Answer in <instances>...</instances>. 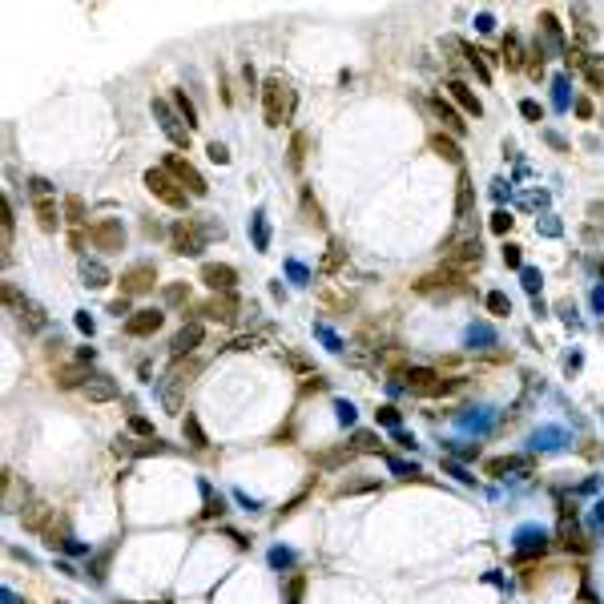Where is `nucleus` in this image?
<instances>
[{"mask_svg":"<svg viewBox=\"0 0 604 604\" xmlns=\"http://www.w3.org/2000/svg\"><path fill=\"white\" fill-rule=\"evenodd\" d=\"M262 113H266V125H270V129L286 125L290 113H294V89L282 81L279 73L262 81Z\"/></svg>","mask_w":604,"mask_h":604,"instance_id":"nucleus-1","label":"nucleus"},{"mask_svg":"<svg viewBox=\"0 0 604 604\" xmlns=\"http://www.w3.org/2000/svg\"><path fill=\"white\" fill-rule=\"evenodd\" d=\"M403 387L419 399H440V395H451V391H460L464 387V379H443L440 371H431V367H407L403 371Z\"/></svg>","mask_w":604,"mask_h":604,"instance_id":"nucleus-2","label":"nucleus"},{"mask_svg":"<svg viewBox=\"0 0 604 604\" xmlns=\"http://www.w3.org/2000/svg\"><path fill=\"white\" fill-rule=\"evenodd\" d=\"M443 266L447 270H460V274H475L484 266V250H480V238H451L443 246Z\"/></svg>","mask_w":604,"mask_h":604,"instance_id":"nucleus-3","label":"nucleus"},{"mask_svg":"<svg viewBox=\"0 0 604 604\" xmlns=\"http://www.w3.org/2000/svg\"><path fill=\"white\" fill-rule=\"evenodd\" d=\"M209 234H214V226H206L202 218H182V222L169 230L173 254H202V246H206Z\"/></svg>","mask_w":604,"mask_h":604,"instance_id":"nucleus-4","label":"nucleus"},{"mask_svg":"<svg viewBox=\"0 0 604 604\" xmlns=\"http://www.w3.org/2000/svg\"><path fill=\"white\" fill-rule=\"evenodd\" d=\"M145 189H149L158 202H165L169 209H186L189 206V194L178 186V178H173L165 165H162V169H149V173H145Z\"/></svg>","mask_w":604,"mask_h":604,"instance_id":"nucleus-5","label":"nucleus"},{"mask_svg":"<svg viewBox=\"0 0 604 604\" xmlns=\"http://www.w3.org/2000/svg\"><path fill=\"white\" fill-rule=\"evenodd\" d=\"M21 520H24V528H28V532L45 536L53 548H57V544H65V540H61V532H57V524H53V508H48V504H41V500H28V504H21Z\"/></svg>","mask_w":604,"mask_h":604,"instance_id":"nucleus-6","label":"nucleus"},{"mask_svg":"<svg viewBox=\"0 0 604 604\" xmlns=\"http://www.w3.org/2000/svg\"><path fill=\"white\" fill-rule=\"evenodd\" d=\"M415 290H419V294H464V290H467V274L440 266L435 274H423V279L415 282Z\"/></svg>","mask_w":604,"mask_h":604,"instance_id":"nucleus-7","label":"nucleus"},{"mask_svg":"<svg viewBox=\"0 0 604 604\" xmlns=\"http://www.w3.org/2000/svg\"><path fill=\"white\" fill-rule=\"evenodd\" d=\"M202 314H206L209 323H222V326H234L238 323V314H242V299L226 290V294H214V299L202 302Z\"/></svg>","mask_w":604,"mask_h":604,"instance_id":"nucleus-8","label":"nucleus"},{"mask_svg":"<svg viewBox=\"0 0 604 604\" xmlns=\"http://www.w3.org/2000/svg\"><path fill=\"white\" fill-rule=\"evenodd\" d=\"M153 282H158V270H153V262H138V266H129L117 286H121V299H133V294H145V290H153Z\"/></svg>","mask_w":604,"mask_h":604,"instance_id":"nucleus-9","label":"nucleus"},{"mask_svg":"<svg viewBox=\"0 0 604 604\" xmlns=\"http://www.w3.org/2000/svg\"><path fill=\"white\" fill-rule=\"evenodd\" d=\"M165 169L178 178V186L186 189L189 198H206V189H209L206 178H202V173H198V169L186 162V158H178V153H173V158H165Z\"/></svg>","mask_w":604,"mask_h":604,"instance_id":"nucleus-10","label":"nucleus"},{"mask_svg":"<svg viewBox=\"0 0 604 604\" xmlns=\"http://www.w3.org/2000/svg\"><path fill=\"white\" fill-rule=\"evenodd\" d=\"M89 242H93L97 250H121L125 246V230H121L117 218H97L93 226H89Z\"/></svg>","mask_w":604,"mask_h":604,"instance_id":"nucleus-11","label":"nucleus"},{"mask_svg":"<svg viewBox=\"0 0 604 604\" xmlns=\"http://www.w3.org/2000/svg\"><path fill=\"white\" fill-rule=\"evenodd\" d=\"M153 117H158V125L165 129V138L173 141V145H182V149H186V145H189V129L182 125V117L173 113L162 97H153Z\"/></svg>","mask_w":604,"mask_h":604,"instance_id":"nucleus-12","label":"nucleus"},{"mask_svg":"<svg viewBox=\"0 0 604 604\" xmlns=\"http://www.w3.org/2000/svg\"><path fill=\"white\" fill-rule=\"evenodd\" d=\"M65 226H69L73 250H81V246H85V202H81L77 194L65 198Z\"/></svg>","mask_w":604,"mask_h":604,"instance_id":"nucleus-13","label":"nucleus"},{"mask_svg":"<svg viewBox=\"0 0 604 604\" xmlns=\"http://www.w3.org/2000/svg\"><path fill=\"white\" fill-rule=\"evenodd\" d=\"M202 282H206L214 294H226V290L238 286V270L226 266V262H206V266H202Z\"/></svg>","mask_w":604,"mask_h":604,"instance_id":"nucleus-14","label":"nucleus"},{"mask_svg":"<svg viewBox=\"0 0 604 604\" xmlns=\"http://www.w3.org/2000/svg\"><path fill=\"white\" fill-rule=\"evenodd\" d=\"M202 339H206V330H202V323H186L178 334H173V343H169V350H173V359H189L194 350L202 347Z\"/></svg>","mask_w":604,"mask_h":604,"instance_id":"nucleus-15","label":"nucleus"},{"mask_svg":"<svg viewBox=\"0 0 604 604\" xmlns=\"http://www.w3.org/2000/svg\"><path fill=\"white\" fill-rule=\"evenodd\" d=\"M158 330H162V310H133L125 319V334H133V339H149Z\"/></svg>","mask_w":604,"mask_h":604,"instance_id":"nucleus-16","label":"nucleus"},{"mask_svg":"<svg viewBox=\"0 0 604 604\" xmlns=\"http://www.w3.org/2000/svg\"><path fill=\"white\" fill-rule=\"evenodd\" d=\"M471 214H475V186H471V178L460 169V182H455V218L467 222Z\"/></svg>","mask_w":604,"mask_h":604,"instance_id":"nucleus-17","label":"nucleus"},{"mask_svg":"<svg viewBox=\"0 0 604 604\" xmlns=\"http://www.w3.org/2000/svg\"><path fill=\"white\" fill-rule=\"evenodd\" d=\"M81 391H85L89 403H113V399H117V383L109 379V375H89V383H85Z\"/></svg>","mask_w":604,"mask_h":604,"instance_id":"nucleus-18","label":"nucleus"},{"mask_svg":"<svg viewBox=\"0 0 604 604\" xmlns=\"http://www.w3.org/2000/svg\"><path fill=\"white\" fill-rule=\"evenodd\" d=\"M560 544H564L568 552H588V540H584L576 516H564V520H560Z\"/></svg>","mask_w":604,"mask_h":604,"instance_id":"nucleus-19","label":"nucleus"},{"mask_svg":"<svg viewBox=\"0 0 604 604\" xmlns=\"http://www.w3.org/2000/svg\"><path fill=\"white\" fill-rule=\"evenodd\" d=\"M431 113L440 117V121H443V129H451L455 138H460V133H467V125L460 121V113H455V105H447L443 97H431Z\"/></svg>","mask_w":604,"mask_h":604,"instance_id":"nucleus-20","label":"nucleus"},{"mask_svg":"<svg viewBox=\"0 0 604 604\" xmlns=\"http://www.w3.org/2000/svg\"><path fill=\"white\" fill-rule=\"evenodd\" d=\"M447 93L455 97V105H460V109H464L467 117H480V113H484V105H480V97L471 93V89H467L464 81H451V85H447Z\"/></svg>","mask_w":604,"mask_h":604,"instance_id":"nucleus-21","label":"nucleus"},{"mask_svg":"<svg viewBox=\"0 0 604 604\" xmlns=\"http://www.w3.org/2000/svg\"><path fill=\"white\" fill-rule=\"evenodd\" d=\"M32 214H37V226H41L45 234H53L57 226H61V214H57V202H53V198H41V202L32 206Z\"/></svg>","mask_w":604,"mask_h":604,"instance_id":"nucleus-22","label":"nucleus"},{"mask_svg":"<svg viewBox=\"0 0 604 604\" xmlns=\"http://www.w3.org/2000/svg\"><path fill=\"white\" fill-rule=\"evenodd\" d=\"M355 455H359V451L343 443V447H330V451H319V455H314V467H343V464H350Z\"/></svg>","mask_w":604,"mask_h":604,"instance_id":"nucleus-23","label":"nucleus"},{"mask_svg":"<svg viewBox=\"0 0 604 604\" xmlns=\"http://www.w3.org/2000/svg\"><path fill=\"white\" fill-rule=\"evenodd\" d=\"M431 153H440L443 162H451V165H460V145H455V138H447V133H431Z\"/></svg>","mask_w":604,"mask_h":604,"instance_id":"nucleus-24","label":"nucleus"},{"mask_svg":"<svg viewBox=\"0 0 604 604\" xmlns=\"http://www.w3.org/2000/svg\"><path fill=\"white\" fill-rule=\"evenodd\" d=\"M85 383H89V375H85V367H81V363H69V367H61V371H57V387H61V391L85 387Z\"/></svg>","mask_w":604,"mask_h":604,"instance_id":"nucleus-25","label":"nucleus"},{"mask_svg":"<svg viewBox=\"0 0 604 604\" xmlns=\"http://www.w3.org/2000/svg\"><path fill=\"white\" fill-rule=\"evenodd\" d=\"M17 310H21V323L28 326V330H45V326H48L45 306H37V302H28V299H24L21 306H17Z\"/></svg>","mask_w":604,"mask_h":604,"instance_id":"nucleus-26","label":"nucleus"},{"mask_svg":"<svg viewBox=\"0 0 604 604\" xmlns=\"http://www.w3.org/2000/svg\"><path fill=\"white\" fill-rule=\"evenodd\" d=\"M343 262H347V246H343V242H330L323 262H319V270H323V274H334V270H343Z\"/></svg>","mask_w":604,"mask_h":604,"instance_id":"nucleus-27","label":"nucleus"},{"mask_svg":"<svg viewBox=\"0 0 604 604\" xmlns=\"http://www.w3.org/2000/svg\"><path fill=\"white\" fill-rule=\"evenodd\" d=\"M81 279H85V286H93V290H101V286H109V270L101 266V262H81Z\"/></svg>","mask_w":604,"mask_h":604,"instance_id":"nucleus-28","label":"nucleus"},{"mask_svg":"<svg viewBox=\"0 0 604 604\" xmlns=\"http://www.w3.org/2000/svg\"><path fill=\"white\" fill-rule=\"evenodd\" d=\"M302 218H306V222H310L314 230H323V226H326V218H323V206L314 202V194H310V189H302Z\"/></svg>","mask_w":604,"mask_h":604,"instance_id":"nucleus-29","label":"nucleus"},{"mask_svg":"<svg viewBox=\"0 0 604 604\" xmlns=\"http://www.w3.org/2000/svg\"><path fill=\"white\" fill-rule=\"evenodd\" d=\"M460 45H464V41H460ZM464 53H467V65L475 69V77H480V81L488 85V81H491V69H488V65H484V53H480V48H475V45H464Z\"/></svg>","mask_w":604,"mask_h":604,"instance_id":"nucleus-30","label":"nucleus"},{"mask_svg":"<svg viewBox=\"0 0 604 604\" xmlns=\"http://www.w3.org/2000/svg\"><path fill=\"white\" fill-rule=\"evenodd\" d=\"M0 230H4V262H8V246H12V202L0 198Z\"/></svg>","mask_w":604,"mask_h":604,"instance_id":"nucleus-31","label":"nucleus"},{"mask_svg":"<svg viewBox=\"0 0 604 604\" xmlns=\"http://www.w3.org/2000/svg\"><path fill=\"white\" fill-rule=\"evenodd\" d=\"M173 105H178V117H186V129H194L198 125V109H194V101L186 97V89L173 93Z\"/></svg>","mask_w":604,"mask_h":604,"instance_id":"nucleus-32","label":"nucleus"},{"mask_svg":"<svg viewBox=\"0 0 604 604\" xmlns=\"http://www.w3.org/2000/svg\"><path fill=\"white\" fill-rule=\"evenodd\" d=\"M306 145H310V138H306V133H294V141H290V169H302V162H306Z\"/></svg>","mask_w":604,"mask_h":604,"instance_id":"nucleus-33","label":"nucleus"},{"mask_svg":"<svg viewBox=\"0 0 604 604\" xmlns=\"http://www.w3.org/2000/svg\"><path fill=\"white\" fill-rule=\"evenodd\" d=\"M584 77H588V85H592V89H604V57H588V69H584Z\"/></svg>","mask_w":604,"mask_h":604,"instance_id":"nucleus-34","label":"nucleus"},{"mask_svg":"<svg viewBox=\"0 0 604 604\" xmlns=\"http://www.w3.org/2000/svg\"><path fill=\"white\" fill-rule=\"evenodd\" d=\"M488 310L496 314V319H508V314H511V302H508V294L491 290V294H488Z\"/></svg>","mask_w":604,"mask_h":604,"instance_id":"nucleus-35","label":"nucleus"},{"mask_svg":"<svg viewBox=\"0 0 604 604\" xmlns=\"http://www.w3.org/2000/svg\"><path fill=\"white\" fill-rule=\"evenodd\" d=\"M165 302H169V306H186V302H189V286H186V282L165 286Z\"/></svg>","mask_w":604,"mask_h":604,"instance_id":"nucleus-36","label":"nucleus"},{"mask_svg":"<svg viewBox=\"0 0 604 604\" xmlns=\"http://www.w3.org/2000/svg\"><path fill=\"white\" fill-rule=\"evenodd\" d=\"M516 467H520V460L500 455V460H488V464H484V471H488V475H504V471H516Z\"/></svg>","mask_w":604,"mask_h":604,"instance_id":"nucleus-37","label":"nucleus"},{"mask_svg":"<svg viewBox=\"0 0 604 604\" xmlns=\"http://www.w3.org/2000/svg\"><path fill=\"white\" fill-rule=\"evenodd\" d=\"M355 451H383L375 431H355Z\"/></svg>","mask_w":604,"mask_h":604,"instance_id":"nucleus-38","label":"nucleus"},{"mask_svg":"<svg viewBox=\"0 0 604 604\" xmlns=\"http://www.w3.org/2000/svg\"><path fill=\"white\" fill-rule=\"evenodd\" d=\"M564 65H568V69H588V53H584V48L581 45H572V48H568V53H564Z\"/></svg>","mask_w":604,"mask_h":604,"instance_id":"nucleus-39","label":"nucleus"},{"mask_svg":"<svg viewBox=\"0 0 604 604\" xmlns=\"http://www.w3.org/2000/svg\"><path fill=\"white\" fill-rule=\"evenodd\" d=\"M504 61H508V69H520V65H524V57H520V41H516V37L504 41Z\"/></svg>","mask_w":604,"mask_h":604,"instance_id":"nucleus-40","label":"nucleus"},{"mask_svg":"<svg viewBox=\"0 0 604 604\" xmlns=\"http://www.w3.org/2000/svg\"><path fill=\"white\" fill-rule=\"evenodd\" d=\"M302 588H306V576H302V572H294V576H290V584H286V604H299L302 601Z\"/></svg>","mask_w":604,"mask_h":604,"instance_id":"nucleus-41","label":"nucleus"},{"mask_svg":"<svg viewBox=\"0 0 604 604\" xmlns=\"http://www.w3.org/2000/svg\"><path fill=\"white\" fill-rule=\"evenodd\" d=\"M28 194H32V202H41V198H53V186H48V178H28Z\"/></svg>","mask_w":604,"mask_h":604,"instance_id":"nucleus-42","label":"nucleus"},{"mask_svg":"<svg viewBox=\"0 0 604 604\" xmlns=\"http://www.w3.org/2000/svg\"><path fill=\"white\" fill-rule=\"evenodd\" d=\"M186 435H189V443H194V447H198V451H202V447H206V431H202V427H198V419H194V415H186Z\"/></svg>","mask_w":604,"mask_h":604,"instance_id":"nucleus-43","label":"nucleus"},{"mask_svg":"<svg viewBox=\"0 0 604 604\" xmlns=\"http://www.w3.org/2000/svg\"><path fill=\"white\" fill-rule=\"evenodd\" d=\"M511 230V214L508 209H496L491 214V234H508Z\"/></svg>","mask_w":604,"mask_h":604,"instance_id":"nucleus-44","label":"nucleus"},{"mask_svg":"<svg viewBox=\"0 0 604 604\" xmlns=\"http://www.w3.org/2000/svg\"><path fill=\"white\" fill-rule=\"evenodd\" d=\"M258 343H262V334H242V339H234L230 350H254Z\"/></svg>","mask_w":604,"mask_h":604,"instance_id":"nucleus-45","label":"nucleus"},{"mask_svg":"<svg viewBox=\"0 0 604 604\" xmlns=\"http://www.w3.org/2000/svg\"><path fill=\"white\" fill-rule=\"evenodd\" d=\"M540 24H544V32H548L552 41H560V24H556V17H552V12H540Z\"/></svg>","mask_w":604,"mask_h":604,"instance_id":"nucleus-46","label":"nucleus"},{"mask_svg":"<svg viewBox=\"0 0 604 604\" xmlns=\"http://www.w3.org/2000/svg\"><path fill=\"white\" fill-rule=\"evenodd\" d=\"M129 427H133V431H138V435H149V440H153V423H149V419L133 415V419H129Z\"/></svg>","mask_w":604,"mask_h":604,"instance_id":"nucleus-47","label":"nucleus"},{"mask_svg":"<svg viewBox=\"0 0 604 604\" xmlns=\"http://www.w3.org/2000/svg\"><path fill=\"white\" fill-rule=\"evenodd\" d=\"M520 113L528 117V121H540V117H544V109H540L536 101H520Z\"/></svg>","mask_w":604,"mask_h":604,"instance_id":"nucleus-48","label":"nucleus"},{"mask_svg":"<svg viewBox=\"0 0 604 604\" xmlns=\"http://www.w3.org/2000/svg\"><path fill=\"white\" fill-rule=\"evenodd\" d=\"M367 488H375L371 480H355V484H343V488L334 491V496H350V491H367Z\"/></svg>","mask_w":604,"mask_h":604,"instance_id":"nucleus-49","label":"nucleus"},{"mask_svg":"<svg viewBox=\"0 0 604 604\" xmlns=\"http://www.w3.org/2000/svg\"><path fill=\"white\" fill-rule=\"evenodd\" d=\"M209 158H214V162H218V165H226V162H230V153H226V145H218V141H209Z\"/></svg>","mask_w":604,"mask_h":604,"instance_id":"nucleus-50","label":"nucleus"},{"mask_svg":"<svg viewBox=\"0 0 604 604\" xmlns=\"http://www.w3.org/2000/svg\"><path fill=\"white\" fill-rule=\"evenodd\" d=\"M504 262H508L511 270H520V262H524L520 258V246H504Z\"/></svg>","mask_w":604,"mask_h":604,"instance_id":"nucleus-51","label":"nucleus"},{"mask_svg":"<svg viewBox=\"0 0 604 604\" xmlns=\"http://www.w3.org/2000/svg\"><path fill=\"white\" fill-rule=\"evenodd\" d=\"M379 423H387V427H399V411H395V407H379Z\"/></svg>","mask_w":604,"mask_h":604,"instance_id":"nucleus-52","label":"nucleus"},{"mask_svg":"<svg viewBox=\"0 0 604 604\" xmlns=\"http://www.w3.org/2000/svg\"><path fill=\"white\" fill-rule=\"evenodd\" d=\"M206 516H222V500L206 488Z\"/></svg>","mask_w":604,"mask_h":604,"instance_id":"nucleus-53","label":"nucleus"},{"mask_svg":"<svg viewBox=\"0 0 604 604\" xmlns=\"http://www.w3.org/2000/svg\"><path fill=\"white\" fill-rule=\"evenodd\" d=\"M109 314H117V319H121V314H129V299H117V302H109Z\"/></svg>","mask_w":604,"mask_h":604,"instance_id":"nucleus-54","label":"nucleus"},{"mask_svg":"<svg viewBox=\"0 0 604 604\" xmlns=\"http://www.w3.org/2000/svg\"><path fill=\"white\" fill-rule=\"evenodd\" d=\"M524 286L536 294V290H540V274H536V270H524Z\"/></svg>","mask_w":604,"mask_h":604,"instance_id":"nucleus-55","label":"nucleus"},{"mask_svg":"<svg viewBox=\"0 0 604 604\" xmlns=\"http://www.w3.org/2000/svg\"><path fill=\"white\" fill-rule=\"evenodd\" d=\"M339 419H343V423H350V419H355V407H350V403H339Z\"/></svg>","mask_w":604,"mask_h":604,"instance_id":"nucleus-56","label":"nucleus"},{"mask_svg":"<svg viewBox=\"0 0 604 604\" xmlns=\"http://www.w3.org/2000/svg\"><path fill=\"white\" fill-rule=\"evenodd\" d=\"M77 326H81L85 334H93V319H89V314H77Z\"/></svg>","mask_w":604,"mask_h":604,"instance_id":"nucleus-57","label":"nucleus"},{"mask_svg":"<svg viewBox=\"0 0 604 604\" xmlns=\"http://www.w3.org/2000/svg\"><path fill=\"white\" fill-rule=\"evenodd\" d=\"M588 214H592L596 222H604V202H592V206H588Z\"/></svg>","mask_w":604,"mask_h":604,"instance_id":"nucleus-58","label":"nucleus"},{"mask_svg":"<svg viewBox=\"0 0 604 604\" xmlns=\"http://www.w3.org/2000/svg\"><path fill=\"white\" fill-rule=\"evenodd\" d=\"M576 113H581V117H592V105H588L584 97H581V101H576Z\"/></svg>","mask_w":604,"mask_h":604,"instance_id":"nucleus-59","label":"nucleus"},{"mask_svg":"<svg viewBox=\"0 0 604 604\" xmlns=\"http://www.w3.org/2000/svg\"><path fill=\"white\" fill-rule=\"evenodd\" d=\"M601 274H604V262H601Z\"/></svg>","mask_w":604,"mask_h":604,"instance_id":"nucleus-60","label":"nucleus"}]
</instances>
